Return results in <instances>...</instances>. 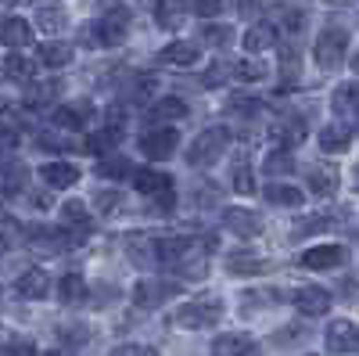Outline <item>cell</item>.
<instances>
[{
  "label": "cell",
  "instance_id": "12",
  "mask_svg": "<svg viewBox=\"0 0 359 356\" xmlns=\"http://www.w3.org/2000/svg\"><path fill=\"white\" fill-rule=\"evenodd\" d=\"M57 98H62V83L57 79H33V83H25L22 105L29 112H43V108H54Z\"/></svg>",
  "mask_w": 359,
  "mask_h": 356
},
{
  "label": "cell",
  "instance_id": "31",
  "mask_svg": "<svg viewBox=\"0 0 359 356\" xmlns=\"http://www.w3.org/2000/svg\"><path fill=\"white\" fill-rule=\"evenodd\" d=\"M187 115H191V105L184 98H162L151 105V119L155 123H165V126H172L176 119H187Z\"/></svg>",
  "mask_w": 359,
  "mask_h": 356
},
{
  "label": "cell",
  "instance_id": "3",
  "mask_svg": "<svg viewBox=\"0 0 359 356\" xmlns=\"http://www.w3.org/2000/svg\"><path fill=\"white\" fill-rule=\"evenodd\" d=\"M133 187L144 195V198H151V202H158L162 209H172L176 205V180L169 173H162V169H155V166H144V169H133Z\"/></svg>",
  "mask_w": 359,
  "mask_h": 356
},
{
  "label": "cell",
  "instance_id": "28",
  "mask_svg": "<svg viewBox=\"0 0 359 356\" xmlns=\"http://www.w3.org/2000/svg\"><path fill=\"white\" fill-rule=\"evenodd\" d=\"M341 184V176H338V166H313L309 169V191L320 195V198H331Z\"/></svg>",
  "mask_w": 359,
  "mask_h": 356
},
{
  "label": "cell",
  "instance_id": "42",
  "mask_svg": "<svg viewBox=\"0 0 359 356\" xmlns=\"http://www.w3.org/2000/svg\"><path fill=\"white\" fill-rule=\"evenodd\" d=\"M0 356H40V349H36L33 338L15 335V338H8L4 345H0Z\"/></svg>",
  "mask_w": 359,
  "mask_h": 356
},
{
  "label": "cell",
  "instance_id": "37",
  "mask_svg": "<svg viewBox=\"0 0 359 356\" xmlns=\"http://www.w3.org/2000/svg\"><path fill=\"white\" fill-rule=\"evenodd\" d=\"M201 40L212 47V51H226V47L233 44V29L223 25V22H205V25H201Z\"/></svg>",
  "mask_w": 359,
  "mask_h": 356
},
{
  "label": "cell",
  "instance_id": "22",
  "mask_svg": "<svg viewBox=\"0 0 359 356\" xmlns=\"http://www.w3.org/2000/svg\"><path fill=\"white\" fill-rule=\"evenodd\" d=\"M302 137H306V119L302 115H284L280 119V123L273 126V140H277V147H287V152H291V147L294 144H302Z\"/></svg>",
  "mask_w": 359,
  "mask_h": 356
},
{
  "label": "cell",
  "instance_id": "36",
  "mask_svg": "<svg viewBox=\"0 0 359 356\" xmlns=\"http://www.w3.org/2000/svg\"><path fill=\"white\" fill-rule=\"evenodd\" d=\"M97 173L101 176H111V180H126V176H133V162L123 155V152H111L97 162Z\"/></svg>",
  "mask_w": 359,
  "mask_h": 356
},
{
  "label": "cell",
  "instance_id": "24",
  "mask_svg": "<svg viewBox=\"0 0 359 356\" xmlns=\"http://www.w3.org/2000/svg\"><path fill=\"white\" fill-rule=\"evenodd\" d=\"M262 198H266L269 205H277V209H298V205L306 202V195L298 191L294 184H280V180H273V184H266Z\"/></svg>",
  "mask_w": 359,
  "mask_h": 356
},
{
  "label": "cell",
  "instance_id": "2",
  "mask_svg": "<svg viewBox=\"0 0 359 356\" xmlns=\"http://www.w3.org/2000/svg\"><path fill=\"white\" fill-rule=\"evenodd\" d=\"M223 320V299L219 295H201V299H191L184 306H176L172 324L176 328H187V331H201V328H212V324Z\"/></svg>",
  "mask_w": 359,
  "mask_h": 356
},
{
  "label": "cell",
  "instance_id": "9",
  "mask_svg": "<svg viewBox=\"0 0 359 356\" xmlns=\"http://www.w3.org/2000/svg\"><path fill=\"white\" fill-rule=\"evenodd\" d=\"M223 227L237 237H259L262 234V216L245 205H226L223 209Z\"/></svg>",
  "mask_w": 359,
  "mask_h": 356
},
{
  "label": "cell",
  "instance_id": "46",
  "mask_svg": "<svg viewBox=\"0 0 359 356\" xmlns=\"http://www.w3.org/2000/svg\"><path fill=\"white\" fill-rule=\"evenodd\" d=\"M108 356H158V349L144 345V342H123V345H115Z\"/></svg>",
  "mask_w": 359,
  "mask_h": 356
},
{
  "label": "cell",
  "instance_id": "15",
  "mask_svg": "<svg viewBox=\"0 0 359 356\" xmlns=\"http://www.w3.org/2000/svg\"><path fill=\"white\" fill-rule=\"evenodd\" d=\"M348 259L345 245H313L306 249L302 256H298V263L306 266V270H334V266H341Z\"/></svg>",
  "mask_w": 359,
  "mask_h": 356
},
{
  "label": "cell",
  "instance_id": "52",
  "mask_svg": "<svg viewBox=\"0 0 359 356\" xmlns=\"http://www.w3.org/2000/svg\"><path fill=\"white\" fill-rule=\"evenodd\" d=\"M352 69H355V72H359V54H355V58H352Z\"/></svg>",
  "mask_w": 359,
  "mask_h": 356
},
{
  "label": "cell",
  "instance_id": "20",
  "mask_svg": "<svg viewBox=\"0 0 359 356\" xmlns=\"http://www.w3.org/2000/svg\"><path fill=\"white\" fill-rule=\"evenodd\" d=\"M255 338L245 335V331H230V335H219L212 338V356H255Z\"/></svg>",
  "mask_w": 359,
  "mask_h": 356
},
{
  "label": "cell",
  "instance_id": "11",
  "mask_svg": "<svg viewBox=\"0 0 359 356\" xmlns=\"http://www.w3.org/2000/svg\"><path fill=\"white\" fill-rule=\"evenodd\" d=\"M172 295H176V284H172V281L144 277V281H137V288H133V303H137L140 310H158L165 299H172Z\"/></svg>",
  "mask_w": 359,
  "mask_h": 356
},
{
  "label": "cell",
  "instance_id": "50",
  "mask_svg": "<svg viewBox=\"0 0 359 356\" xmlns=\"http://www.w3.org/2000/svg\"><path fill=\"white\" fill-rule=\"evenodd\" d=\"M36 144H40V147H54V152H57V147H69V140L62 137V130H57V133H40Z\"/></svg>",
  "mask_w": 359,
  "mask_h": 356
},
{
  "label": "cell",
  "instance_id": "32",
  "mask_svg": "<svg viewBox=\"0 0 359 356\" xmlns=\"http://www.w3.org/2000/svg\"><path fill=\"white\" fill-rule=\"evenodd\" d=\"M118 126H104V130H97V133H90V140H86V152L90 155H97V159H104V155H111V152H118Z\"/></svg>",
  "mask_w": 359,
  "mask_h": 356
},
{
  "label": "cell",
  "instance_id": "7",
  "mask_svg": "<svg viewBox=\"0 0 359 356\" xmlns=\"http://www.w3.org/2000/svg\"><path fill=\"white\" fill-rule=\"evenodd\" d=\"M57 227H62L72 242L79 245V242H86V234L94 230V216H90V209H86V202H79V198H69L62 209H57Z\"/></svg>",
  "mask_w": 359,
  "mask_h": 356
},
{
  "label": "cell",
  "instance_id": "19",
  "mask_svg": "<svg viewBox=\"0 0 359 356\" xmlns=\"http://www.w3.org/2000/svg\"><path fill=\"white\" fill-rule=\"evenodd\" d=\"M72 58H76V47L65 40H47L36 47V65H43V69H65V65H72Z\"/></svg>",
  "mask_w": 359,
  "mask_h": 356
},
{
  "label": "cell",
  "instance_id": "43",
  "mask_svg": "<svg viewBox=\"0 0 359 356\" xmlns=\"http://www.w3.org/2000/svg\"><path fill=\"white\" fill-rule=\"evenodd\" d=\"M327 227H331V216L313 213V216H306V220H298V227H294V237H306V234H316V230H327Z\"/></svg>",
  "mask_w": 359,
  "mask_h": 356
},
{
  "label": "cell",
  "instance_id": "25",
  "mask_svg": "<svg viewBox=\"0 0 359 356\" xmlns=\"http://www.w3.org/2000/svg\"><path fill=\"white\" fill-rule=\"evenodd\" d=\"M86 281H83V274L79 270H69L62 281H57V303L62 306H79V303H86Z\"/></svg>",
  "mask_w": 359,
  "mask_h": 356
},
{
  "label": "cell",
  "instance_id": "29",
  "mask_svg": "<svg viewBox=\"0 0 359 356\" xmlns=\"http://www.w3.org/2000/svg\"><path fill=\"white\" fill-rule=\"evenodd\" d=\"M151 15H155L158 29H180L187 8H184V0H151Z\"/></svg>",
  "mask_w": 359,
  "mask_h": 356
},
{
  "label": "cell",
  "instance_id": "54",
  "mask_svg": "<svg viewBox=\"0 0 359 356\" xmlns=\"http://www.w3.org/2000/svg\"><path fill=\"white\" fill-rule=\"evenodd\" d=\"M50 356H65V352H50Z\"/></svg>",
  "mask_w": 359,
  "mask_h": 356
},
{
  "label": "cell",
  "instance_id": "39",
  "mask_svg": "<svg viewBox=\"0 0 359 356\" xmlns=\"http://www.w3.org/2000/svg\"><path fill=\"white\" fill-rule=\"evenodd\" d=\"M94 209H97L101 216L118 213V209H123V191H118V187H97V191H94Z\"/></svg>",
  "mask_w": 359,
  "mask_h": 356
},
{
  "label": "cell",
  "instance_id": "4",
  "mask_svg": "<svg viewBox=\"0 0 359 356\" xmlns=\"http://www.w3.org/2000/svg\"><path fill=\"white\" fill-rule=\"evenodd\" d=\"M345 51H348V29H341V25H327L323 33L316 37V47H313L316 65L323 72L341 69L345 65Z\"/></svg>",
  "mask_w": 359,
  "mask_h": 356
},
{
  "label": "cell",
  "instance_id": "18",
  "mask_svg": "<svg viewBox=\"0 0 359 356\" xmlns=\"http://www.w3.org/2000/svg\"><path fill=\"white\" fill-rule=\"evenodd\" d=\"M327 349L331 352H359V328L352 320H331L327 324Z\"/></svg>",
  "mask_w": 359,
  "mask_h": 356
},
{
  "label": "cell",
  "instance_id": "48",
  "mask_svg": "<svg viewBox=\"0 0 359 356\" xmlns=\"http://www.w3.org/2000/svg\"><path fill=\"white\" fill-rule=\"evenodd\" d=\"M57 335H62V342H65V345H79V342H86V328H79V324L57 328Z\"/></svg>",
  "mask_w": 359,
  "mask_h": 356
},
{
  "label": "cell",
  "instance_id": "53",
  "mask_svg": "<svg viewBox=\"0 0 359 356\" xmlns=\"http://www.w3.org/2000/svg\"><path fill=\"white\" fill-rule=\"evenodd\" d=\"M8 249V242H4V234H0V252H4Z\"/></svg>",
  "mask_w": 359,
  "mask_h": 356
},
{
  "label": "cell",
  "instance_id": "13",
  "mask_svg": "<svg viewBox=\"0 0 359 356\" xmlns=\"http://www.w3.org/2000/svg\"><path fill=\"white\" fill-rule=\"evenodd\" d=\"M15 295H22V299H29V303L47 299L50 295V274L43 270V266H29V270H22L18 281H15Z\"/></svg>",
  "mask_w": 359,
  "mask_h": 356
},
{
  "label": "cell",
  "instance_id": "45",
  "mask_svg": "<svg viewBox=\"0 0 359 356\" xmlns=\"http://www.w3.org/2000/svg\"><path fill=\"white\" fill-rule=\"evenodd\" d=\"M298 69H302V58H298V51H294V47H284V51H280V76H284V79H294Z\"/></svg>",
  "mask_w": 359,
  "mask_h": 356
},
{
  "label": "cell",
  "instance_id": "1",
  "mask_svg": "<svg viewBox=\"0 0 359 356\" xmlns=\"http://www.w3.org/2000/svg\"><path fill=\"white\" fill-rule=\"evenodd\" d=\"M226 147H230V130L226 126H208V130H201L194 140H191V147H187V166L191 169H212L223 155H226Z\"/></svg>",
  "mask_w": 359,
  "mask_h": 356
},
{
  "label": "cell",
  "instance_id": "34",
  "mask_svg": "<svg viewBox=\"0 0 359 356\" xmlns=\"http://www.w3.org/2000/svg\"><path fill=\"white\" fill-rule=\"evenodd\" d=\"M230 184H233V191H237V195H255V176H252V162H248V155H245V152L233 159Z\"/></svg>",
  "mask_w": 359,
  "mask_h": 356
},
{
  "label": "cell",
  "instance_id": "47",
  "mask_svg": "<svg viewBox=\"0 0 359 356\" xmlns=\"http://www.w3.org/2000/svg\"><path fill=\"white\" fill-rule=\"evenodd\" d=\"M223 76H230V65H223V62H216L212 69H205V76H201V83H205V86H219V83H223Z\"/></svg>",
  "mask_w": 359,
  "mask_h": 356
},
{
  "label": "cell",
  "instance_id": "21",
  "mask_svg": "<svg viewBox=\"0 0 359 356\" xmlns=\"http://www.w3.org/2000/svg\"><path fill=\"white\" fill-rule=\"evenodd\" d=\"M226 270L237 274V277H255V274H266V270H269V263H266L262 256L241 249V252H230V256H226Z\"/></svg>",
  "mask_w": 359,
  "mask_h": 356
},
{
  "label": "cell",
  "instance_id": "8",
  "mask_svg": "<svg viewBox=\"0 0 359 356\" xmlns=\"http://www.w3.org/2000/svg\"><path fill=\"white\" fill-rule=\"evenodd\" d=\"M90 119H94V101H86V98H76V101H65V105H54V126L62 130V133L83 130Z\"/></svg>",
  "mask_w": 359,
  "mask_h": 356
},
{
  "label": "cell",
  "instance_id": "6",
  "mask_svg": "<svg viewBox=\"0 0 359 356\" xmlns=\"http://www.w3.org/2000/svg\"><path fill=\"white\" fill-rule=\"evenodd\" d=\"M176 147H180V130L176 126H165V123L151 126V130L140 137V152H144V159H151V162L172 159Z\"/></svg>",
  "mask_w": 359,
  "mask_h": 356
},
{
  "label": "cell",
  "instance_id": "41",
  "mask_svg": "<svg viewBox=\"0 0 359 356\" xmlns=\"http://www.w3.org/2000/svg\"><path fill=\"white\" fill-rule=\"evenodd\" d=\"M184 8H187V15H194V18L212 22L216 15H223L226 0H184Z\"/></svg>",
  "mask_w": 359,
  "mask_h": 356
},
{
  "label": "cell",
  "instance_id": "14",
  "mask_svg": "<svg viewBox=\"0 0 359 356\" xmlns=\"http://www.w3.org/2000/svg\"><path fill=\"white\" fill-rule=\"evenodd\" d=\"M291 299H294V310L298 313H302V317H323L327 310H331V291H327V288H320V284H306V288H298L294 295H291Z\"/></svg>",
  "mask_w": 359,
  "mask_h": 356
},
{
  "label": "cell",
  "instance_id": "40",
  "mask_svg": "<svg viewBox=\"0 0 359 356\" xmlns=\"http://www.w3.org/2000/svg\"><path fill=\"white\" fill-rule=\"evenodd\" d=\"M262 169H266L269 176H284V173L294 169V155L287 152V147H277V152H269V155H266Z\"/></svg>",
  "mask_w": 359,
  "mask_h": 356
},
{
  "label": "cell",
  "instance_id": "10",
  "mask_svg": "<svg viewBox=\"0 0 359 356\" xmlns=\"http://www.w3.org/2000/svg\"><path fill=\"white\" fill-rule=\"evenodd\" d=\"M36 40V29L29 18L22 15H8V18H0V44H4L8 51H22Z\"/></svg>",
  "mask_w": 359,
  "mask_h": 356
},
{
  "label": "cell",
  "instance_id": "23",
  "mask_svg": "<svg viewBox=\"0 0 359 356\" xmlns=\"http://www.w3.org/2000/svg\"><path fill=\"white\" fill-rule=\"evenodd\" d=\"M277 25L273 22H255V25H248V33L241 37V44H245V51L248 54H259V51H269L277 44Z\"/></svg>",
  "mask_w": 359,
  "mask_h": 356
},
{
  "label": "cell",
  "instance_id": "27",
  "mask_svg": "<svg viewBox=\"0 0 359 356\" xmlns=\"http://www.w3.org/2000/svg\"><path fill=\"white\" fill-rule=\"evenodd\" d=\"M348 144H352V126H345V123H331V126L320 130V147H323L327 155L348 152Z\"/></svg>",
  "mask_w": 359,
  "mask_h": 356
},
{
  "label": "cell",
  "instance_id": "16",
  "mask_svg": "<svg viewBox=\"0 0 359 356\" xmlns=\"http://www.w3.org/2000/svg\"><path fill=\"white\" fill-rule=\"evenodd\" d=\"M40 176H43V184L54 187V191H65V187H76L79 184V166L76 162H65V159H54V162H43L40 166Z\"/></svg>",
  "mask_w": 359,
  "mask_h": 356
},
{
  "label": "cell",
  "instance_id": "5",
  "mask_svg": "<svg viewBox=\"0 0 359 356\" xmlns=\"http://www.w3.org/2000/svg\"><path fill=\"white\" fill-rule=\"evenodd\" d=\"M130 33V11L126 8H115L108 15H101L94 25L86 29V40L94 47H118Z\"/></svg>",
  "mask_w": 359,
  "mask_h": 356
},
{
  "label": "cell",
  "instance_id": "33",
  "mask_svg": "<svg viewBox=\"0 0 359 356\" xmlns=\"http://www.w3.org/2000/svg\"><path fill=\"white\" fill-rule=\"evenodd\" d=\"M331 108L338 115H355L359 112V79H348V83L338 86L334 98H331Z\"/></svg>",
  "mask_w": 359,
  "mask_h": 356
},
{
  "label": "cell",
  "instance_id": "49",
  "mask_svg": "<svg viewBox=\"0 0 359 356\" xmlns=\"http://www.w3.org/2000/svg\"><path fill=\"white\" fill-rule=\"evenodd\" d=\"M262 108V101H255V98H233L230 101V112H241V115H255Z\"/></svg>",
  "mask_w": 359,
  "mask_h": 356
},
{
  "label": "cell",
  "instance_id": "30",
  "mask_svg": "<svg viewBox=\"0 0 359 356\" xmlns=\"http://www.w3.org/2000/svg\"><path fill=\"white\" fill-rule=\"evenodd\" d=\"M36 29H43V33H65V25H69V11L62 4H40L36 8Z\"/></svg>",
  "mask_w": 359,
  "mask_h": 356
},
{
  "label": "cell",
  "instance_id": "44",
  "mask_svg": "<svg viewBox=\"0 0 359 356\" xmlns=\"http://www.w3.org/2000/svg\"><path fill=\"white\" fill-rule=\"evenodd\" d=\"M280 25H277V33L284 29V33H302V25H306V11H298V8H284L280 11Z\"/></svg>",
  "mask_w": 359,
  "mask_h": 356
},
{
  "label": "cell",
  "instance_id": "51",
  "mask_svg": "<svg viewBox=\"0 0 359 356\" xmlns=\"http://www.w3.org/2000/svg\"><path fill=\"white\" fill-rule=\"evenodd\" d=\"M352 187L359 191V162H355V169H352Z\"/></svg>",
  "mask_w": 359,
  "mask_h": 356
},
{
  "label": "cell",
  "instance_id": "26",
  "mask_svg": "<svg viewBox=\"0 0 359 356\" xmlns=\"http://www.w3.org/2000/svg\"><path fill=\"white\" fill-rule=\"evenodd\" d=\"M4 76L11 79V83H33L36 79V58H25L22 51H15V54H8L4 58Z\"/></svg>",
  "mask_w": 359,
  "mask_h": 356
},
{
  "label": "cell",
  "instance_id": "35",
  "mask_svg": "<svg viewBox=\"0 0 359 356\" xmlns=\"http://www.w3.org/2000/svg\"><path fill=\"white\" fill-rule=\"evenodd\" d=\"M230 76L241 83H259V79H266V62H259V58H237V62H230Z\"/></svg>",
  "mask_w": 359,
  "mask_h": 356
},
{
  "label": "cell",
  "instance_id": "38",
  "mask_svg": "<svg viewBox=\"0 0 359 356\" xmlns=\"http://www.w3.org/2000/svg\"><path fill=\"white\" fill-rule=\"evenodd\" d=\"M126 249H130V259H133L137 266H147V263L158 259V256H155V242H151V237H144V234H130V237H126Z\"/></svg>",
  "mask_w": 359,
  "mask_h": 356
},
{
  "label": "cell",
  "instance_id": "17",
  "mask_svg": "<svg viewBox=\"0 0 359 356\" xmlns=\"http://www.w3.org/2000/svg\"><path fill=\"white\" fill-rule=\"evenodd\" d=\"M158 62L162 65H180V69H191L201 62V47L194 40H169L162 51H158Z\"/></svg>",
  "mask_w": 359,
  "mask_h": 356
}]
</instances>
